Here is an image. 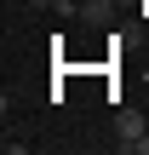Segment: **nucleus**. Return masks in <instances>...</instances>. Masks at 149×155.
I'll return each mask as SVG.
<instances>
[{
    "mask_svg": "<svg viewBox=\"0 0 149 155\" xmlns=\"http://www.w3.org/2000/svg\"><path fill=\"white\" fill-rule=\"evenodd\" d=\"M115 144L126 155H149V115L144 109H115Z\"/></svg>",
    "mask_w": 149,
    "mask_h": 155,
    "instance_id": "obj_1",
    "label": "nucleus"
}]
</instances>
